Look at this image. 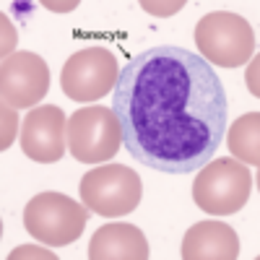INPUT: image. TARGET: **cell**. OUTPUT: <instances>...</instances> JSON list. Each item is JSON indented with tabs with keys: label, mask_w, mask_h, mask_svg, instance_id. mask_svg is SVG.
I'll return each mask as SVG.
<instances>
[{
	"label": "cell",
	"mask_w": 260,
	"mask_h": 260,
	"mask_svg": "<svg viewBox=\"0 0 260 260\" xmlns=\"http://www.w3.org/2000/svg\"><path fill=\"white\" fill-rule=\"evenodd\" d=\"M120 78L117 57L107 47H86L68 57L60 73V86L73 102H96L115 89Z\"/></svg>",
	"instance_id": "7"
},
{
	"label": "cell",
	"mask_w": 260,
	"mask_h": 260,
	"mask_svg": "<svg viewBox=\"0 0 260 260\" xmlns=\"http://www.w3.org/2000/svg\"><path fill=\"white\" fill-rule=\"evenodd\" d=\"M91 260H146L148 242L133 224H107L99 226L89 242Z\"/></svg>",
	"instance_id": "11"
},
{
	"label": "cell",
	"mask_w": 260,
	"mask_h": 260,
	"mask_svg": "<svg viewBox=\"0 0 260 260\" xmlns=\"http://www.w3.org/2000/svg\"><path fill=\"white\" fill-rule=\"evenodd\" d=\"M226 146L234 159L260 167V112H247L237 117L226 133Z\"/></svg>",
	"instance_id": "12"
},
{
	"label": "cell",
	"mask_w": 260,
	"mask_h": 260,
	"mask_svg": "<svg viewBox=\"0 0 260 260\" xmlns=\"http://www.w3.org/2000/svg\"><path fill=\"white\" fill-rule=\"evenodd\" d=\"M16 127H18V117H16V107L3 104V146L0 148H11L13 138H16Z\"/></svg>",
	"instance_id": "14"
},
{
	"label": "cell",
	"mask_w": 260,
	"mask_h": 260,
	"mask_svg": "<svg viewBox=\"0 0 260 260\" xmlns=\"http://www.w3.org/2000/svg\"><path fill=\"white\" fill-rule=\"evenodd\" d=\"M245 83H247V89L252 96L260 99V52L247 62V71H245Z\"/></svg>",
	"instance_id": "15"
},
{
	"label": "cell",
	"mask_w": 260,
	"mask_h": 260,
	"mask_svg": "<svg viewBox=\"0 0 260 260\" xmlns=\"http://www.w3.org/2000/svg\"><path fill=\"white\" fill-rule=\"evenodd\" d=\"M257 190H260V169H257Z\"/></svg>",
	"instance_id": "17"
},
{
	"label": "cell",
	"mask_w": 260,
	"mask_h": 260,
	"mask_svg": "<svg viewBox=\"0 0 260 260\" xmlns=\"http://www.w3.org/2000/svg\"><path fill=\"white\" fill-rule=\"evenodd\" d=\"M112 104L130 156L167 175L203 169L224 141V83L203 55L177 45L130 60Z\"/></svg>",
	"instance_id": "1"
},
{
	"label": "cell",
	"mask_w": 260,
	"mask_h": 260,
	"mask_svg": "<svg viewBox=\"0 0 260 260\" xmlns=\"http://www.w3.org/2000/svg\"><path fill=\"white\" fill-rule=\"evenodd\" d=\"M50 89V68L34 52H11L0 65V96L3 104L29 110L45 99Z\"/></svg>",
	"instance_id": "8"
},
{
	"label": "cell",
	"mask_w": 260,
	"mask_h": 260,
	"mask_svg": "<svg viewBox=\"0 0 260 260\" xmlns=\"http://www.w3.org/2000/svg\"><path fill=\"white\" fill-rule=\"evenodd\" d=\"M250 192L252 177L240 159H219L206 164L192 182V201L213 216H229L245 208Z\"/></svg>",
	"instance_id": "4"
},
{
	"label": "cell",
	"mask_w": 260,
	"mask_h": 260,
	"mask_svg": "<svg viewBox=\"0 0 260 260\" xmlns=\"http://www.w3.org/2000/svg\"><path fill=\"white\" fill-rule=\"evenodd\" d=\"M21 148L39 164H55L62 159L68 146V120L55 104H42L21 122Z\"/></svg>",
	"instance_id": "9"
},
{
	"label": "cell",
	"mask_w": 260,
	"mask_h": 260,
	"mask_svg": "<svg viewBox=\"0 0 260 260\" xmlns=\"http://www.w3.org/2000/svg\"><path fill=\"white\" fill-rule=\"evenodd\" d=\"M39 3L45 6L47 11H52V13H71V11L78 8L81 0H39Z\"/></svg>",
	"instance_id": "16"
},
{
	"label": "cell",
	"mask_w": 260,
	"mask_h": 260,
	"mask_svg": "<svg viewBox=\"0 0 260 260\" xmlns=\"http://www.w3.org/2000/svg\"><path fill=\"white\" fill-rule=\"evenodd\" d=\"M89 221V208L62 192H39L24 208V226L34 240L50 247L76 242Z\"/></svg>",
	"instance_id": "2"
},
{
	"label": "cell",
	"mask_w": 260,
	"mask_h": 260,
	"mask_svg": "<svg viewBox=\"0 0 260 260\" xmlns=\"http://www.w3.org/2000/svg\"><path fill=\"white\" fill-rule=\"evenodd\" d=\"M141 8L151 16H156V18H169V16H175L177 11L185 8L187 0H138Z\"/></svg>",
	"instance_id": "13"
},
{
	"label": "cell",
	"mask_w": 260,
	"mask_h": 260,
	"mask_svg": "<svg viewBox=\"0 0 260 260\" xmlns=\"http://www.w3.org/2000/svg\"><path fill=\"white\" fill-rule=\"evenodd\" d=\"M122 125L110 107H81L68 120V151L81 164H102L120 151Z\"/></svg>",
	"instance_id": "5"
},
{
	"label": "cell",
	"mask_w": 260,
	"mask_h": 260,
	"mask_svg": "<svg viewBox=\"0 0 260 260\" xmlns=\"http://www.w3.org/2000/svg\"><path fill=\"white\" fill-rule=\"evenodd\" d=\"M143 198V182L130 167L122 164H107L86 172L81 180V201L83 206L115 219V216H125L136 211Z\"/></svg>",
	"instance_id": "6"
},
{
	"label": "cell",
	"mask_w": 260,
	"mask_h": 260,
	"mask_svg": "<svg viewBox=\"0 0 260 260\" xmlns=\"http://www.w3.org/2000/svg\"><path fill=\"white\" fill-rule=\"evenodd\" d=\"M195 45L208 62L221 68H240L252 57L255 34L242 16L213 11L206 13L195 26Z\"/></svg>",
	"instance_id": "3"
},
{
	"label": "cell",
	"mask_w": 260,
	"mask_h": 260,
	"mask_svg": "<svg viewBox=\"0 0 260 260\" xmlns=\"http://www.w3.org/2000/svg\"><path fill=\"white\" fill-rule=\"evenodd\" d=\"M240 255V237L224 221H201L182 237L180 257L185 260H234Z\"/></svg>",
	"instance_id": "10"
}]
</instances>
